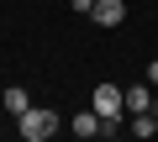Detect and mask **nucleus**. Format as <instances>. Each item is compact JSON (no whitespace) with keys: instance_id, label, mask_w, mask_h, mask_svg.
<instances>
[{"instance_id":"nucleus-7","label":"nucleus","mask_w":158,"mask_h":142,"mask_svg":"<svg viewBox=\"0 0 158 142\" xmlns=\"http://www.w3.org/2000/svg\"><path fill=\"white\" fill-rule=\"evenodd\" d=\"M27 105H32V100H27V90H21V84H11V90H6V111H11V116H21Z\"/></svg>"},{"instance_id":"nucleus-9","label":"nucleus","mask_w":158,"mask_h":142,"mask_svg":"<svg viewBox=\"0 0 158 142\" xmlns=\"http://www.w3.org/2000/svg\"><path fill=\"white\" fill-rule=\"evenodd\" d=\"M148 84H158V58H153V63H148Z\"/></svg>"},{"instance_id":"nucleus-6","label":"nucleus","mask_w":158,"mask_h":142,"mask_svg":"<svg viewBox=\"0 0 158 142\" xmlns=\"http://www.w3.org/2000/svg\"><path fill=\"white\" fill-rule=\"evenodd\" d=\"M74 137H100V116H95V105L74 116Z\"/></svg>"},{"instance_id":"nucleus-8","label":"nucleus","mask_w":158,"mask_h":142,"mask_svg":"<svg viewBox=\"0 0 158 142\" xmlns=\"http://www.w3.org/2000/svg\"><path fill=\"white\" fill-rule=\"evenodd\" d=\"M69 6H74L79 16H90V11H95V0H69Z\"/></svg>"},{"instance_id":"nucleus-1","label":"nucleus","mask_w":158,"mask_h":142,"mask_svg":"<svg viewBox=\"0 0 158 142\" xmlns=\"http://www.w3.org/2000/svg\"><path fill=\"white\" fill-rule=\"evenodd\" d=\"M16 132H21L27 142H48V137L58 132V111H48V105H37V111H32V105H27V111L16 116Z\"/></svg>"},{"instance_id":"nucleus-5","label":"nucleus","mask_w":158,"mask_h":142,"mask_svg":"<svg viewBox=\"0 0 158 142\" xmlns=\"http://www.w3.org/2000/svg\"><path fill=\"white\" fill-rule=\"evenodd\" d=\"M127 132H132V137H153V132H158V116H153V111H132V116H127Z\"/></svg>"},{"instance_id":"nucleus-4","label":"nucleus","mask_w":158,"mask_h":142,"mask_svg":"<svg viewBox=\"0 0 158 142\" xmlns=\"http://www.w3.org/2000/svg\"><path fill=\"white\" fill-rule=\"evenodd\" d=\"M121 100H127V116L132 111H153V84H132V90H121Z\"/></svg>"},{"instance_id":"nucleus-3","label":"nucleus","mask_w":158,"mask_h":142,"mask_svg":"<svg viewBox=\"0 0 158 142\" xmlns=\"http://www.w3.org/2000/svg\"><path fill=\"white\" fill-rule=\"evenodd\" d=\"M90 21H95V26H121V21H127V0H95Z\"/></svg>"},{"instance_id":"nucleus-2","label":"nucleus","mask_w":158,"mask_h":142,"mask_svg":"<svg viewBox=\"0 0 158 142\" xmlns=\"http://www.w3.org/2000/svg\"><path fill=\"white\" fill-rule=\"evenodd\" d=\"M90 105H95V116H100V121H127V100H121V90H116V84H95Z\"/></svg>"}]
</instances>
